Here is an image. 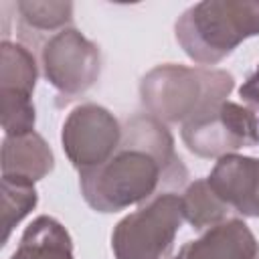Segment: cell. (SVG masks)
Returning a JSON list of instances; mask_svg holds the SVG:
<instances>
[{
    "label": "cell",
    "instance_id": "6da1fadb",
    "mask_svg": "<svg viewBox=\"0 0 259 259\" xmlns=\"http://www.w3.org/2000/svg\"><path fill=\"white\" fill-rule=\"evenodd\" d=\"M186 178L188 172L174 154V140L162 121L136 115L121 130L113 156L81 172V190L95 210L115 212L162 192H178Z\"/></svg>",
    "mask_w": 259,
    "mask_h": 259
},
{
    "label": "cell",
    "instance_id": "7a4b0ae2",
    "mask_svg": "<svg viewBox=\"0 0 259 259\" xmlns=\"http://www.w3.org/2000/svg\"><path fill=\"white\" fill-rule=\"evenodd\" d=\"M233 77L221 69L164 65L142 79V103L160 121H188L225 101Z\"/></svg>",
    "mask_w": 259,
    "mask_h": 259
},
{
    "label": "cell",
    "instance_id": "3957f363",
    "mask_svg": "<svg viewBox=\"0 0 259 259\" xmlns=\"http://www.w3.org/2000/svg\"><path fill=\"white\" fill-rule=\"evenodd\" d=\"M255 34H259V2H200L176 22V40L200 65L219 63Z\"/></svg>",
    "mask_w": 259,
    "mask_h": 259
},
{
    "label": "cell",
    "instance_id": "277c9868",
    "mask_svg": "<svg viewBox=\"0 0 259 259\" xmlns=\"http://www.w3.org/2000/svg\"><path fill=\"white\" fill-rule=\"evenodd\" d=\"M184 221L182 194L162 192L127 214L111 235L117 259H170L174 235Z\"/></svg>",
    "mask_w": 259,
    "mask_h": 259
},
{
    "label": "cell",
    "instance_id": "5b68a950",
    "mask_svg": "<svg viewBox=\"0 0 259 259\" xmlns=\"http://www.w3.org/2000/svg\"><path fill=\"white\" fill-rule=\"evenodd\" d=\"M182 140L198 156H225L259 142V119L251 109L221 101L188 119L182 127Z\"/></svg>",
    "mask_w": 259,
    "mask_h": 259
},
{
    "label": "cell",
    "instance_id": "8992f818",
    "mask_svg": "<svg viewBox=\"0 0 259 259\" xmlns=\"http://www.w3.org/2000/svg\"><path fill=\"white\" fill-rule=\"evenodd\" d=\"M45 77L59 89V103L83 95L99 75V51L75 28L51 36L40 51Z\"/></svg>",
    "mask_w": 259,
    "mask_h": 259
},
{
    "label": "cell",
    "instance_id": "52a82bcc",
    "mask_svg": "<svg viewBox=\"0 0 259 259\" xmlns=\"http://www.w3.org/2000/svg\"><path fill=\"white\" fill-rule=\"evenodd\" d=\"M121 142L117 119L103 107L87 103L77 107L63 125V148L79 172L107 162Z\"/></svg>",
    "mask_w": 259,
    "mask_h": 259
},
{
    "label": "cell",
    "instance_id": "ba28073f",
    "mask_svg": "<svg viewBox=\"0 0 259 259\" xmlns=\"http://www.w3.org/2000/svg\"><path fill=\"white\" fill-rule=\"evenodd\" d=\"M36 81V63L30 49L16 42H2V123L6 136L32 132L34 107L30 95Z\"/></svg>",
    "mask_w": 259,
    "mask_h": 259
},
{
    "label": "cell",
    "instance_id": "9c48e42d",
    "mask_svg": "<svg viewBox=\"0 0 259 259\" xmlns=\"http://www.w3.org/2000/svg\"><path fill=\"white\" fill-rule=\"evenodd\" d=\"M206 180L233 212L259 217V160L223 156Z\"/></svg>",
    "mask_w": 259,
    "mask_h": 259
},
{
    "label": "cell",
    "instance_id": "30bf717a",
    "mask_svg": "<svg viewBox=\"0 0 259 259\" xmlns=\"http://www.w3.org/2000/svg\"><path fill=\"white\" fill-rule=\"evenodd\" d=\"M259 243L243 221L229 219L210 227L200 239L188 241L176 259H253Z\"/></svg>",
    "mask_w": 259,
    "mask_h": 259
},
{
    "label": "cell",
    "instance_id": "8fae6325",
    "mask_svg": "<svg viewBox=\"0 0 259 259\" xmlns=\"http://www.w3.org/2000/svg\"><path fill=\"white\" fill-rule=\"evenodd\" d=\"M53 170V154L34 132L6 136L2 148V178L32 184Z\"/></svg>",
    "mask_w": 259,
    "mask_h": 259
},
{
    "label": "cell",
    "instance_id": "7c38bea8",
    "mask_svg": "<svg viewBox=\"0 0 259 259\" xmlns=\"http://www.w3.org/2000/svg\"><path fill=\"white\" fill-rule=\"evenodd\" d=\"M71 2H18V36L28 47L45 45L71 22Z\"/></svg>",
    "mask_w": 259,
    "mask_h": 259
},
{
    "label": "cell",
    "instance_id": "4fadbf2b",
    "mask_svg": "<svg viewBox=\"0 0 259 259\" xmlns=\"http://www.w3.org/2000/svg\"><path fill=\"white\" fill-rule=\"evenodd\" d=\"M10 259H73L71 237L59 221L38 217L26 227Z\"/></svg>",
    "mask_w": 259,
    "mask_h": 259
},
{
    "label": "cell",
    "instance_id": "5bb4252c",
    "mask_svg": "<svg viewBox=\"0 0 259 259\" xmlns=\"http://www.w3.org/2000/svg\"><path fill=\"white\" fill-rule=\"evenodd\" d=\"M182 208H184V219L198 231L229 221V214L233 212L214 194L206 178H200L188 186V190L182 194Z\"/></svg>",
    "mask_w": 259,
    "mask_h": 259
},
{
    "label": "cell",
    "instance_id": "9a60e30c",
    "mask_svg": "<svg viewBox=\"0 0 259 259\" xmlns=\"http://www.w3.org/2000/svg\"><path fill=\"white\" fill-rule=\"evenodd\" d=\"M2 200H4V243L10 237L12 227L24 217L28 214L30 208H34L36 204V190L32 184L26 182H16V180H8L2 178Z\"/></svg>",
    "mask_w": 259,
    "mask_h": 259
},
{
    "label": "cell",
    "instance_id": "2e32d148",
    "mask_svg": "<svg viewBox=\"0 0 259 259\" xmlns=\"http://www.w3.org/2000/svg\"><path fill=\"white\" fill-rule=\"evenodd\" d=\"M239 93H241V97H243L247 103L259 107V67H257V71L247 79V83L241 87Z\"/></svg>",
    "mask_w": 259,
    "mask_h": 259
},
{
    "label": "cell",
    "instance_id": "e0dca14e",
    "mask_svg": "<svg viewBox=\"0 0 259 259\" xmlns=\"http://www.w3.org/2000/svg\"><path fill=\"white\" fill-rule=\"evenodd\" d=\"M253 259H259V249H257V255H255V257H253Z\"/></svg>",
    "mask_w": 259,
    "mask_h": 259
}]
</instances>
